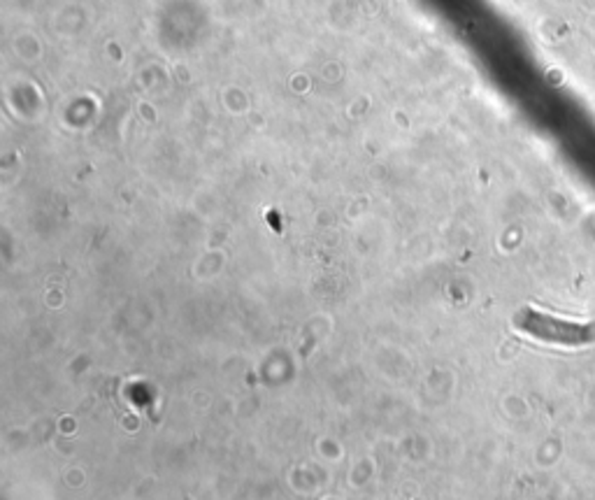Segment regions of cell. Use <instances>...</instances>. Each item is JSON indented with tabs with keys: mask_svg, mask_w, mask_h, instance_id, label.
Returning <instances> with one entry per match:
<instances>
[{
	"mask_svg": "<svg viewBox=\"0 0 595 500\" xmlns=\"http://www.w3.org/2000/svg\"><path fill=\"white\" fill-rule=\"evenodd\" d=\"M514 326L521 333L535 337V340L549 342L560 347H586L595 342V321L579 324V321H565L553 314L540 312L533 307H521L514 314Z\"/></svg>",
	"mask_w": 595,
	"mask_h": 500,
	"instance_id": "1",
	"label": "cell"
}]
</instances>
